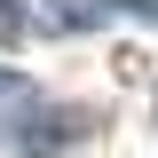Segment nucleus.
I'll return each instance as SVG.
<instances>
[{
  "label": "nucleus",
  "mask_w": 158,
  "mask_h": 158,
  "mask_svg": "<svg viewBox=\"0 0 158 158\" xmlns=\"http://www.w3.org/2000/svg\"><path fill=\"white\" fill-rule=\"evenodd\" d=\"M87 135V111L79 103H56V95H24L0 127V150L8 158H63L71 142Z\"/></svg>",
  "instance_id": "1"
},
{
  "label": "nucleus",
  "mask_w": 158,
  "mask_h": 158,
  "mask_svg": "<svg viewBox=\"0 0 158 158\" xmlns=\"http://www.w3.org/2000/svg\"><path fill=\"white\" fill-rule=\"evenodd\" d=\"M103 16H150L158 24V0H71V24H103Z\"/></svg>",
  "instance_id": "2"
},
{
  "label": "nucleus",
  "mask_w": 158,
  "mask_h": 158,
  "mask_svg": "<svg viewBox=\"0 0 158 158\" xmlns=\"http://www.w3.org/2000/svg\"><path fill=\"white\" fill-rule=\"evenodd\" d=\"M32 40V8L24 0H0V48H24Z\"/></svg>",
  "instance_id": "3"
},
{
  "label": "nucleus",
  "mask_w": 158,
  "mask_h": 158,
  "mask_svg": "<svg viewBox=\"0 0 158 158\" xmlns=\"http://www.w3.org/2000/svg\"><path fill=\"white\" fill-rule=\"evenodd\" d=\"M24 95H32V87H24V79H16V71H8V63H0V127H8V111H16V103H24Z\"/></svg>",
  "instance_id": "4"
}]
</instances>
